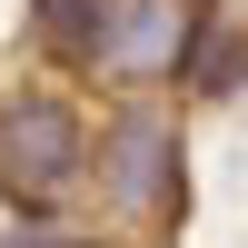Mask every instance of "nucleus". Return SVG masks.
<instances>
[{"mask_svg":"<svg viewBox=\"0 0 248 248\" xmlns=\"http://www.w3.org/2000/svg\"><path fill=\"white\" fill-rule=\"evenodd\" d=\"M50 248H90V238H50Z\"/></svg>","mask_w":248,"mask_h":248,"instance_id":"obj_6","label":"nucleus"},{"mask_svg":"<svg viewBox=\"0 0 248 248\" xmlns=\"http://www.w3.org/2000/svg\"><path fill=\"white\" fill-rule=\"evenodd\" d=\"M109 10H119V0H30L40 40H50L60 60H79V70H99V40H109Z\"/></svg>","mask_w":248,"mask_h":248,"instance_id":"obj_4","label":"nucleus"},{"mask_svg":"<svg viewBox=\"0 0 248 248\" xmlns=\"http://www.w3.org/2000/svg\"><path fill=\"white\" fill-rule=\"evenodd\" d=\"M90 159H99V189L129 218H179V199H189V149H179L169 109H119Z\"/></svg>","mask_w":248,"mask_h":248,"instance_id":"obj_2","label":"nucleus"},{"mask_svg":"<svg viewBox=\"0 0 248 248\" xmlns=\"http://www.w3.org/2000/svg\"><path fill=\"white\" fill-rule=\"evenodd\" d=\"M209 20H218L209 0H119V10H109V40H99V79H129V90L179 79Z\"/></svg>","mask_w":248,"mask_h":248,"instance_id":"obj_3","label":"nucleus"},{"mask_svg":"<svg viewBox=\"0 0 248 248\" xmlns=\"http://www.w3.org/2000/svg\"><path fill=\"white\" fill-rule=\"evenodd\" d=\"M79 159H90V129H79V109L60 90H10L0 99V199L40 209V199H60L79 179Z\"/></svg>","mask_w":248,"mask_h":248,"instance_id":"obj_1","label":"nucleus"},{"mask_svg":"<svg viewBox=\"0 0 248 248\" xmlns=\"http://www.w3.org/2000/svg\"><path fill=\"white\" fill-rule=\"evenodd\" d=\"M238 79H248V30H238V20H209L199 50H189V70H179V90H189V99H229Z\"/></svg>","mask_w":248,"mask_h":248,"instance_id":"obj_5","label":"nucleus"}]
</instances>
